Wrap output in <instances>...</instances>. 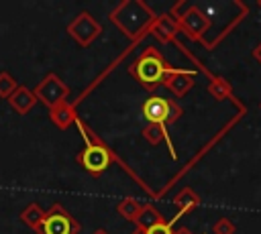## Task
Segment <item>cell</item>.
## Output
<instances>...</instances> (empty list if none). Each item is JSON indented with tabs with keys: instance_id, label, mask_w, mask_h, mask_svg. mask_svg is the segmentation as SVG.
<instances>
[{
	"instance_id": "17",
	"label": "cell",
	"mask_w": 261,
	"mask_h": 234,
	"mask_svg": "<svg viewBox=\"0 0 261 234\" xmlns=\"http://www.w3.org/2000/svg\"><path fill=\"white\" fill-rule=\"evenodd\" d=\"M141 210H143V203H139V199H135V197H122L116 203V212L128 222H135L137 216L141 214Z\"/></svg>"
},
{
	"instance_id": "22",
	"label": "cell",
	"mask_w": 261,
	"mask_h": 234,
	"mask_svg": "<svg viewBox=\"0 0 261 234\" xmlns=\"http://www.w3.org/2000/svg\"><path fill=\"white\" fill-rule=\"evenodd\" d=\"M253 57H255V61L261 65V43H259V45L253 49Z\"/></svg>"
},
{
	"instance_id": "8",
	"label": "cell",
	"mask_w": 261,
	"mask_h": 234,
	"mask_svg": "<svg viewBox=\"0 0 261 234\" xmlns=\"http://www.w3.org/2000/svg\"><path fill=\"white\" fill-rule=\"evenodd\" d=\"M35 96L49 108H55L57 104L65 102V98L69 96V87L55 75V73H49L35 90Z\"/></svg>"
},
{
	"instance_id": "14",
	"label": "cell",
	"mask_w": 261,
	"mask_h": 234,
	"mask_svg": "<svg viewBox=\"0 0 261 234\" xmlns=\"http://www.w3.org/2000/svg\"><path fill=\"white\" fill-rule=\"evenodd\" d=\"M206 92L216 100V102H222L226 98H232V85L226 77H220V75H210V81L206 85Z\"/></svg>"
},
{
	"instance_id": "7",
	"label": "cell",
	"mask_w": 261,
	"mask_h": 234,
	"mask_svg": "<svg viewBox=\"0 0 261 234\" xmlns=\"http://www.w3.org/2000/svg\"><path fill=\"white\" fill-rule=\"evenodd\" d=\"M67 33L82 45L88 47L94 43V39H98V35L102 33V24L90 14V12H80L69 24H67Z\"/></svg>"
},
{
	"instance_id": "1",
	"label": "cell",
	"mask_w": 261,
	"mask_h": 234,
	"mask_svg": "<svg viewBox=\"0 0 261 234\" xmlns=\"http://www.w3.org/2000/svg\"><path fill=\"white\" fill-rule=\"evenodd\" d=\"M155 12L151 6H147L143 0H122L112 12L110 22L133 43L141 41L145 35H149V28L155 20Z\"/></svg>"
},
{
	"instance_id": "6",
	"label": "cell",
	"mask_w": 261,
	"mask_h": 234,
	"mask_svg": "<svg viewBox=\"0 0 261 234\" xmlns=\"http://www.w3.org/2000/svg\"><path fill=\"white\" fill-rule=\"evenodd\" d=\"M80 228L82 226L73 220V216L61 203H53L51 210L45 212V218L39 224L37 232L39 234H77Z\"/></svg>"
},
{
	"instance_id": "4",
	"label": "cell",
	"mask_w": 261,
	"mask_h": 234,
	"mask_svg": "<svg viewBox=\"0 0 261 234\" xmlns=\"http://www.w3.org/2000/svg\"><path fill=\"white\" fill-rule=\"evenodd\" d=\"M143 118L147 120V124H157V126H165L173 124L177 118H181L184 108L171 100V98H163L157 94H151L145 102H143Z\"/></svg>"
},
{
	"instance_id": "11",
	"label": "cell",
	"mask_w": 261,
	"mask_h": 234,
	"mask_svg": "<svg viewBox=\"0 0 261 234\" xmlns=\"http://www.w3.org/2000/svg\"><path fill=\"white\" fill-rule=\"evenodd\" d=\"M200 203H202V197H200L192 187H181V189L175 193V197H173V206L177 208L175 218L179 220L181 216H186V214H190L192 210H196Z\"/></svg>"
},
{
	"instance_id": "20",
	"label": "cell",
	"mask_w": 261,
	"mask_h": 234,
	"mask_svg": "<svg viewBox=\"0 0 261 234\" xmlns=\"http://www.w3.org/2000/svg\"><path fill=\"white\" fill-rule=\"evenodd\" d=\"M175 222H177V218L173 216L171 220H161V222H157L155 226H151L149 230H147V234H175Z\"/></svg>"
},
{
	"instance_id": "10",
	"label": "cell",
	"mask_w": 261,
	"mask_h": 234,
	"mask_svg": "<svg viewBox=\"0 0 261 234\" xmlns=\"http://www.w3.org/2000/svg\"><path fill=\"white\" fill-rule=\"evenodd\" d=\"M196 83V73L194 71H186V69H173L167 79L163 81V85L175 96V98H184Z\"/></svg>"
},
{
	"instance_id": "18",
	"label": "cell",
	"mask_w": 261,
	"mask_h": 234,
	"mask_svg": "<svg viewBox=\"0 0 261 234\" xmlns=\"http://www.w3.org/2000/svg\"><path fill=\"white\" fill-rule=\"evenodd\" d=\"M20 218H22L31 228H35V230H37V228H39V224H41V222H43V218H45V212H43L37 203H31V206L22 212V216H20Z\"/></svg>"
},
{
	"instance_id": "23",
	"label": "cell",
	"mask_w": 261,
	"mask_h": 234,
	"mask_svg": "<svg viewBox=\"0 0 261 234\" xmlns=\"http://www.w3.org/2000/svg\"><path fill=\"white\" fill-rule=\"evenodd\" d=\"M175 234H192L188 228H184V226H179V228H175Z\"/></svg>"
},
{
	"instance_id": "25",
	"label": "cell",
	"mask_w": 261,
	"mask_h": 234,
	"mask_svg": "<svg viewBox=\"0 0 261 234\" xmlns=\"http://www.w3.org/2000/svg\"><path fill=\"white\" fill-rule=\"evenodd\" d=\"M92 234H110V232H108V230H104V228H98V230H94Z\"/></svg>"
},
{
	"instance_id": "24",
	"label": "cell",
	"mask_w": 261,
	"mask_h": 234,
	"mask_svg": "<svg viewBox=\"0 0 261 234\" xmlns=\"http://www.w3.org/2000/svg\"><path fill=\"white\" fill-rule=\"evenodd\" d=\"M130 234H147V230H143V228H133Z\"/></svg>"
},
{
	"instance_id": "3",
	"label": "cell",
	"mask_w": 261,
	"mask_h": 234,
	"mask_svg": "<svg viewBox=\"0 0 261 234\" xmlns=\"http://www.w3.org/2000/svg\"><path fill=\"white\" fill-rule=\"evenodd\" d=\"M75 126L80 128V134H82L84 140H86L84 149H82L80 155H77V163H80L88 173H92V175L104 173V171L110 167V163H112V159H114V153H112L80 118L75 120Z\"/></svg>"
},
{
	"instance_id": "5",
	"label": "cell",
	"mask_w": 261,
	"mask_h": 234,
	"mask_svg": "<svg viewBox=\"0 0 261 234\" xmlns=\"http://www.w3.org/2000/svg\"><path fill=\"white\" fill-rule=\"evenodd\" d=\"M179 22V31L190 39V41H200L204 43V35L208 33V28L212 26L210 16L196 4H186V10L179 12L177 16Z\"/></svg>"
},
{
	"instance_id": "19",
	"label": "cell",
	"mask_w": 261,
	"mask_h": 234,
	"mask_svg": "<svg viewBox=\"0 0 261 234\" xmlns=\"http://www.w3.org/2000/svg\"><path fill=\"white\" fill-rule=\"evenodd\" d=\"M212 232L214 234H237V224L226 218V216H220L214 224H212Z\"/></svg>"
},
{
	"instance_id": "12",
	"label": "cell",
	"mask_w": 261,
	"mask_h": 234,
	"mask_svg": "<svg viewBox=\"0 0 261 234\" xmlns=\"http://www.w3.org/2000/svg\"><path fill=\"white\" fill-rule=\"evenodd\" d=\"M141 134H143V138L151 144V147H157L161 140H165V144H167V151H169V155L175 159L177 155H175V149H173V140H171V136H169V132H167V128L165 126H157V124H147L143 130H141Z\"/></svg>"
},
{
	"instance_id": "13",
	"label": "cell",
	"mask_w": 261,
	"mask_h": 234,
	"mask_svg": "<svg viewBox=\"0 0 261 234\" xmlns=\"http://www.w3.org/2000/svg\"><path fill=\"white\" fill-rule=\"evenodd\" d=\"M51 120H53V124L59 126V128H67L69 124H75L77 114H75L73 104L61 102V104H57L55 108H51Z\"/></svg>"
},
{
	"instance_id": "2",
	"label": "cell",
	"mask_w": 261,
	"mask_h": 234,
	"mask_svg": "<svg viewBox=\"0 0 261 234\" xmlns=\"http://www.w3.org/2000/svg\"><path fill=\"white\" fill-rule=\"evenodd\" d=\"M175 67L163 57V53L157 47H147L143 49V53L128 65V73L139 81V85L147 92H155L159 85H163V81L167 79V75L173 71Z\"/></svg>"
},
{
	"instance_id": "27",
	"label": "cell",
	"mask_w": 261,
	"mask_h": 234,
	"mask_svg": "<svg viewBox=\"0 0 261 234\" xmlns=\"http://www.w3.org/2000/svg\"><path fill=\"white\" fill-rule=\"evenodd\" d=\"M259 112H261V102H259Z\"/></svg>"
},
{
	"instance_id": "9",
	"label": "cell",
	"mask_w": 261,
	"mask_h": 234,
	"mask_svg": "<svg viewBox=\"0 0 261 234\" xmlns=\"http://www.w3.org/2000/svg\"><path fill=\"white\" fill-rule=\"evenodd\" d=\"M177 33H179V22H177V18L171 12L157 14L155 20H153V24H151V28H149V35H153L161 43L175 41Z\"/></svg>"
},
{
	"instance_id": "26",
	"label": "cell",
	"mask_w": 261,
	"mask_h": 234,
	"mask_svg": "<svg viewBox=\"0 0 261 234\" xmlns=\"http://www.w3.org/2000/svg\"><path fill=\"white\" fill-rule=\"evenodd\" d=\"M257 6H259V8H261V0H257Z\"/></svg>"
},
{
	"instance_id": "16",
	"label": "cell",
	"mask_w": 261,
	"mask_h": 234,
	"mask_svg": "<svg viewBox=\"0 0 261 234\" xmlns=\"http://www.w3.org/2000/svg\"><path fill=\"white\" fill-rule=\"evenodd\" d=\"M37 102V96L33 94V92H29L27 87H18L16 90V94L14 96H10V104L20 112V114H24V112H29L31 108H33V104Z\"/></svg>"
},
{
	"instance_id": "15",
	"label": "cell",
	"mask_w": 261,
	"mask_h": 234,
	"mask_svg": "<svg viewBox=\"0 0 261 234\" xmlns=\"http://www.w3.org/2000/svg\"><path fill=\"white\" fill-rule=\"evenodd\" d=\"M163 220V214L153 206V203H143V210L141 214L137 216V220L133 222L135 228H143V230H149L151 226H155L157 222Z\"/></svg>"
},
{
	"instance_id": "21",
	"label": "cell",
	"mask_w": 261,
	"mask_h": 234,
	"mask_svg": "<svg viewBox=\"0 0 261 234\" xmlns=\"http://www.w3.org/2000/svg\"><path fill=\"white\" fill-rule=\"evenodd\" d=\"M14 87H16L14 79H12L10 75L2 73V75H0V96H8V92H10V90H14Z\"/></svg>"
}]
</instances>
